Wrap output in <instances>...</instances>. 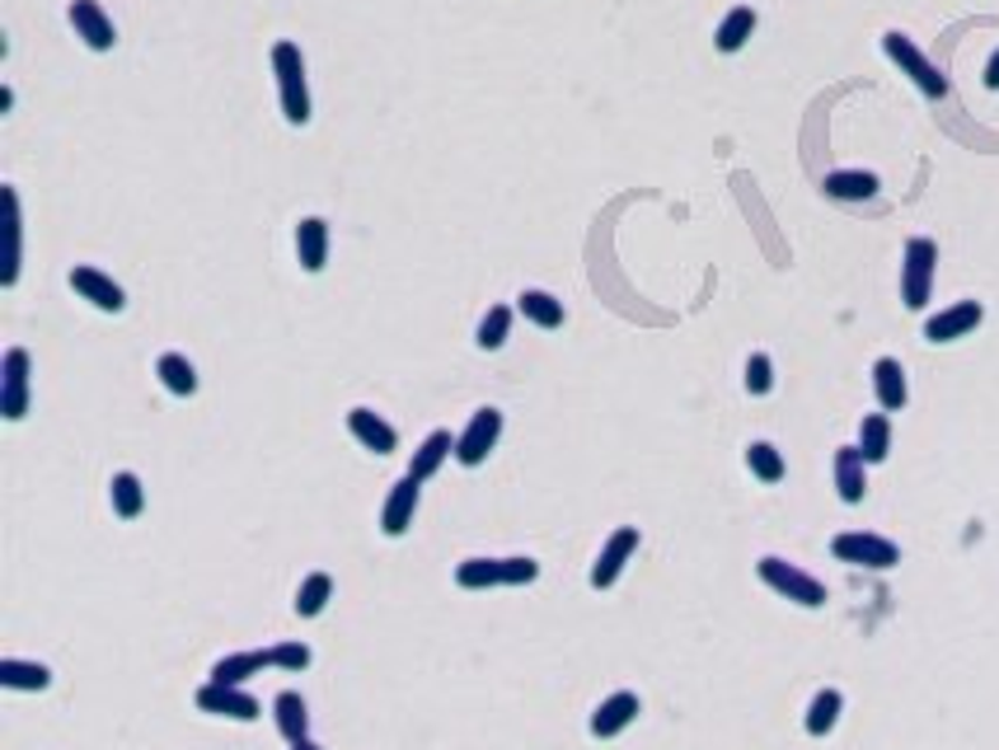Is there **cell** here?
<instances>
[{
	"mask_svg": "<svg viewBox=\"0 0 999 750\" xmlns=\"http://www.w3.org/2000/svg\"><path fill=\"white\" fill-rule=\"evenodd\" d=\"M0 413L10 422L29 413V352L25 348H10L6 361H0Z\"/></svg>",
	"mask_w": 999,
	"mask_h": 750,
	"instance_id": "cell-8",
	"label": "cell"
},
{
	"mask_svg": "<svg viewBox=\"0 0 999 750\" xmlns=\"http://www.w3.org/2000/svg\"><path fill=\"white\" fill-rule=\"evenodd\" d=\"M873 390H877V403L888 408V413L905 408V399H911V384H905V367H901L896 357H877L873 361Z\"/></svg>",
	"mask_w": 999,
	"mask_h": 750,
	"instance_id": "cell-19",
	"label": "cell"
},
{
	"mask_svg": "<svg viewBox=\"0 0 999 750\" xmlns=\"http://www.w3.org/2000/svg\"><path fill=\"white\" fill-rule=\"evenodd\" d=\"M272 666H282V671H305V666H310V647H305V643H278V647H272Z\"/></svg>",
	"mask_w": 999,
	"mask_h": 750,
	"instance_id": "cell-36",
	"label": "cell"
},
{
	"mask_svg": "<svg viewBox=\"0 0 999 750\" xmlns=\"http://www.w3.org/2000/svg\"><path fill=\"white\" fill-rule=\"evenodd\" d=\"M329 596H333V577L329 573H310L301 582V591H297V615L301 620H314L329 605Z\"/></svg>",
	"mask_w": 999,
	"mask_h": 750,
	"instance_id": "cell-32",
	"label": "cell"
},
{
	"mask_svg": "<svg viewBox=\"0 0 999 750\" xmlns=\"http://www.w3.org/2000/svg\"><path fill=\"white\" fill-rule=\"evenodd\" d=\"M986 89H999V52H995L990 66H986Z\"/></svg>",
	"mask_w": 999,
	"mask_h": 750,
	"instance_id": "cell-37",
	"label": "cell"
},
{
	"mask_svg": "<svg viewBox=\"0 0 999 750\" xmlns=\"http://www.w3.org/2000/svg\"><path fill=\"white\" fill-rule=\"evenodd\" d=\"M540 577L535 558H465L456 567V586L465 591H488V586H526Z\"/></svg>",
	"mask_w": 999,
	"mask_h": 750,
	"instance_id": "cell-2",
	"label": "cell"
},
{
	"mask_svg": "<svg viewBox=\"0 0 999 750\" xmlns=\"http://www.w3.org/2000/svg\"><path fill=\"white\" fill-rule=\"evenodd\" d=\"M19 263H25V216H19V193L6 188V272H0L6 286L19 282Z\"/></svg>",
	"mask_w": 999,
	"mask_h": 750,
	"instance_id": "cell-20",
	"label": "cell"
},
{
	"mask_svg": "<svg viewBox=\"0 0 999 750\" xmlns=\"http://www.w3.org/2000/svg\"><path fill=\"white\" fill-rule=\"evenodd\" d=\"M71 291L80 295V301H89L95 310H104V314H118L123 305H127V295H123V286L108 277V272H99V267H71Z\"/></svg>",
	"mask_w": 999,
	"mask_h": 750,
	"instance_id": "cell-13",
	"label": "cell"
},
{
	"mask_svg": "<svg viewBox=\"0 0 999 750\" xmlns=\"http://www.w3.org/2000/svg\"><path fill=\"white\" fill-rule=\"evenodd\" d=\"M456 456V441H450V431H433V437H427L418 450H414V460H408V474H414V479L423 484V479H433V474Z\"/></svg>",
	"mask_w": 999,
	"mask_h": 750,
	"instance_id": "cell-22",
	"label": "cell"
},
{
	"mask_svg": "<svg viewBox=\"0 0 999 750\" xmlns=\"http://www.w3.org/2000/svg\"><path fill=\"white\" fill-rule=\"evenodd\" d=\"M751 33H756V10H751V6H733L728 14H722L718 33H714V48H718V52H741Z\"/></svg>",
	"mask_w": 999,
	"mask_h": 750,
	"instance_id": "cell-24",
	"label": "cell"
},
{
	"mask_svg": "<svg viewBox=\"0 0 999 750\" xmlns=\"http://www.w3.org/2000/svg\"><path fill=\"white\" fill-rule=\"evenodd\" d=\"M840 709H845V699H840V690H822L812 703H807V732L812 737H826L831 727L840 722Z\"/></svg>",
	"mask_w": 999,
	"mask_h": 750,
	"instance_id": "cell-33",
	"label": "cell"
},
{
	"mask_svg": "<svg viewBox=\"0 0 999 750\" xmlns=\"http://www.w3.org/2000/svg\"><path fill=\"white\" fill-rule=\"evenodd\" d=\"M272 71H278V95H282V118L291 127L310 123V85H305V57L297 42H278L272 48Z\"/></svg>",
	"mask_w": 999,
	"mask_h": 750,
	"instance_id": "cell-1",
	"label": "cell"
},
{
	"mask_svg": "<svg viewBox=\"0 0 999 750\" xmlns=\"http://www.w3.org/2000/svg\"><path fill=\"white\" fill-rule=\"evenodd\" d=\"M756 573H760V582H765L769 591H779V596H784V601H793V605H803V610L826 605V586L816 582L812 573H803L798 563L765 554V558L756 563Z\"/></svg>",
	"mask_w": 999,
	"mask_h": 750,
	"instance_id": "cell-3",
	"label": "cell"
},
{
	"mask_svg": "<svg viewBox=\"0 0 999 750\" xmlns=\"http://www.w3.org/2000/svg\"><path fill=\"white\" fill-rule=\"evenodd\" d=\"M263 666H272V647L268 652H231V656H221V662L212 666V680H216V685H244V680L259 675Z\"/></svg>",
	"mask_w": 999,
	"mask_h": 750,
	"instance_id": "cell-23",
	"label": "cell"
},
{
	"mask_svg": "<svg viewBox=\"0 0 999 750\" xmlns=\"http://www.w3.org/2000/svg\"><path fill=\"white\" fill-rule=\"evenodd\" d=\"M746 390H751V395H769V390H775V361H769L765 352L746 357Z\"/></svg>",
	"mask_w": 999,
	"mask_h": 750,
	"instance_id": "cell-35",
	"label": "cell"
},
{
	"mask_svg": "<svg viewBox=\"0 0 999 750\" xmlns=\"http://www.w3.org/2000/svg\"><path fill=\"white\" fill-rule=\"evenodd\" d=\"M746 469H751L760 484H779L784 474H788L784 456H779V450L769 446V441H751V446H746Z\"/></svg>",
	"mask_w": 999,
	"mask_h": 750,
	"instance_id": "cell-31",
	"label": "cell"
},
{
	"mask_svg": "<svg viewBox=\"0 0 999 750\" xmlns=\"http://www.w3.org/2000/svg\"><path fill=\"white\" fill-rule=\"evenodd\" d=\"M981 320H986L981 301H958V305H948L939 314H929V320H924V338H929V343H958V338H967Z\"/></svg>",
	"mask_w": 999,
	"mask_h": 750,
	"instance_id": "cell-11",
	"label": "cell"
},
{
	"mask_svg": "<svg viewBox=\"0 0 999 750\" xmlns=\"http://www.w3.org/2000/svg\"><path fill=\"white\" fill-rule=\"evenodd\" d=\"M497 437H503V413H497V408H479V413L469 418V427L456 437V460H460L465 469L484 465V460H488V450L497 446Z\"/></svg>",
	"mask_w": 999,
	"mask_h": 750,
	"instance_id": "cell-7",
	"label": "cell"
},
{
	"mask_svg": "<svg viewBox=\"0 0 999 750\" xmlns=\"http://www.w3.org/2000/svg\"><path fill=\"white\" fill-rule=\"evenodd\" d=\"M155 376H161V384L169 395H178V399L197 395V371H193V361L184 352H165L161 361H155Z\"/></svg>",
	"mask_w": 999,
	"mask_h": 750,
	"instance_id": "cell-25",
	"label": "cell"
},
{
	"mask_svg": "<svg viewBox=\"0 0 999 750\" xmlns=\"http://www.w3.org/2000/svg\"><path fill=\"white\" fill-rule=\"evenodd\" d=\"M291 750H320V746H314V741L305 737V741H297V746H291Z\"/></svg>",
	"mask_w": 999,
	"mask_h": 750,
	"instance_id": "cell-38",
	"label": "cell"
},
{
	"mask_svg": "<svg viewBox=\"0 0 999 750\" xmlns=\"http://www.w3.org/2000/svg\"><path fill=\"white\" fill-rule=\"evenodd\" d=\"M197 709L216 713V718H235V722H254L259 718V699L244 694L240 685H216V680H207V685L197 690Z\"/></svg>",
	"mask_w": 999,
	"mask_h": 750,
	"instance_id": "cell-10",
	"label": "cell"
},
{
	"mask_svg": "<svg viewBox=\"0 0 999 750\" xmlns=\"http://www.w3.org/2000/svg\"><path fill=\"white\" fill-rule=\"evenodd\" d=\"M633 549H639V530L633 526H620L615 535L605 539V549L597 554V563H592V586L597 591H610L620 582V573H624V563L633 558Z\"/></svg>",
	"mask_w": 999,
	"mask_h": 750,
	"instance_id": "cell-12",
	"label": "cell"
},
{
	"mask_svg": "<svg viewBox=\"0 0 999 750\" xmlns=\"http://www.w3.org/2000/svg\"><path fill=\"white\" fill-rule=\"evenodd\" d=\"M934 267H939V244L934 240H905V259H901V301L905 310H924L929 291H934Z\"/></svg>",
	"mask_w": 999,
	"mask_h": 750,
	"instance_id": "cell-4",
	"label": "cell"
},
{
	"mask_svg": "<svg viewBox=\"0 0 999 750\" xmlns=\"http://www.w3.org/2000/svg\"><path fill=\"white\" fill-rule=\"evenodd\" d=\"M507 333H512V310L507 305H493L484 320H479V333H474V343H479L484 352H497L507 343Z\"/></svg>",
	"mask_w": 999,
	"mask_h": 750,
	"instance_id": "cell-34",
	"label": "cell"
},
{
	"mask_svg": "<svg viewBox=\"0 0 999 750\" xmlns=\"http://www.w3.org/2000/svg\"><path fill=\"white\" fill-rule=\"evenodd\" d=\"M822 188H826V197H835V202H869V197H877L882 178H877L873 169H835V174L822 178Z\"/></svg>",
	"mask_w": 999,
	"mask_h": 750,
	"instance_id": "cell-18",
	"label": "cell"
},
{
	"mask_svg": "<svg viewBox=\"0 0 999 750\" xmlns=\"http://www.w3.org/2000/svg\"><path fill=\"white\" fill-rule=\"evenodd\" d=\"M633 718H639V694H629V690L610 694V699H601V709L592 713V737H601V741L620 737Z\"/></svg>",
	"mask_w": 999,
	"mask_h": 750,
	"instance_id": "cell-17",
	"label": "cell"
},
{
	"mask_svg": "<svg viewBox=\"0 0 999 750\" xmlns=\"http://www.w3.org/2000/svg\"><path fill=\"white\" fill-rule=\"evenodd\" d=\"M348 431L367 450H376V456H390V450H399V431L385 422L380 413H371V408H352V413H348Z\"/></svg>",
	"mask_w": 999,
	"mask_h": 750,
	"instance_id": "cell-16",
	"label": "cell"
},
{
	"mask_svg": "<svg viewBox=\"0 0 999 750\" xmlns=\"http://www.w3.org/2000/svg\"><path fill=\"white\" fill-rule=\"evenodd\" d=\"M859 450H864L869 465L888 460V450H892V422H888V413H869L864 422H859Z\"/></svg>",
	"mask_w": 999,
	"mask_h": 750,
	"instance_id": "cell-29",
	"label": "cell"
},
{
	"mask_svg": "<svg viewBox=\"0 0 999 750\" xmlns=\"http://www.w3.org/2000/svg\"><path fill=\"white\" fill-rule=\"evenodd\" d=\"M0 685L6 690H48L52 671L42 662H14V656H6V662H0Z\"/></svg>",
	"mask_w": 999,
	"mask_h": 750,
	"instance_id": "cell-30",
	"label": "cell"
},
{
	"mask_svg": "<svg viewBox=\"0 0 999 750\" xmlns=\"http://www.w3.org/2000/svg\"><path fill=\"white\" fill-rule=\"evenodd\" d=\"M272 713H278V732L297 746L305 741V727H310V713H305V699L297 690H282L278 699H272Z\"/></svg>",
	"mask_w": 999,
	"mask_h": 750,
	"instance_id": "cell-26",
	"label": "cell"
},
{
	"mask_svg": "<svg viewBox=\"0 0 999 750\" xmlns=\"http://www.w3.org/2000/svg\"><path fill=\"white\" fill-rule=\"evenodd\" d=\"M864 469H869V460H864V450L859 446H840L835 450V493H840V503H864V493H869V479H864Z\"/></svg>",
	"mask_w": 999,
	"mask_h": 750,
	"instance_id": "cell-15",
	"label": "cell"
},
{
	"mask_svg": "<svg viewBox=\"0 0 999 750\" xmlns=\"http://www.w3.org/2000/svg\"><path fill=\"white\" fill-rule=\"evenodd\" d=\"M297 259H301L305 272H320L324 267V259H329V221L305 216L297 225Z\"/></svg>",
	"mask_w": 999,
	"mask_h": 750,
	"instance_id": "cell-21",
	"label": "cell"
},
{
	"mask_svg": "<svg viewBox=\"0 0 999 750\" xmlns=\"http://www.w3.org/2000/svg\"><path fill=\"white\" fill-rule=\"evenodd\" d=\"M831 554L840 563H854V567H873V573H888V567L901 563V549L892 539L882 535H869V530H850V535H835L831 539Z\"/></svg>",
	"mask_w": 999,
	"mask_h": 750,
	"instance_id": "cell-6",
	"label": "cell"
},
{
	"mask_svg": "<svg viewBox=\"0 0 999 750\" xmlns=\"http://www.w3.org/2000/svg\"><path fill=\"white\" fill-rule=\"evenodd\" d=\"M66 19H71L76 38L85 42L89 52H108L113 42H118V33H113V19L104 14L99 0H71V10H66Z\"/></svg>",
	"mask_w": 999,
	"mask_h": 750,
	"instance_id": "cell-9",
	"label": "cell"
},
{
	"mask_svg": "<svg viewBox=\"0 0 999 750\" xmlns=\"http://www.w3.org/2000/svg\"><path fill=\"white\" fill-rule=\"evenodd\" d=\"M516 310L526 314L531 324H540V329H559L563 324V301H554L550 291H540V286H526L516 295Z\"/></svg>",
	"mask_w": 999,
	"mask_h": 750,
	"instance_id": "cell-27",
	"label": "cell"
},
{
	"mask_svg": "<svg viewBox=\"0 0 999 750\" xmlns=\"http://www.w3.org/2000/svg\"><path fill=\"white\" fill-rule=\"evenodd\" d=\"M882 52H888V57L901 66V76H911V80H915V89H920L924 99H943V95H948V76H943L939 66L929 61L905 33H896V29H892V33H882Z\"/></svg>",
	"mask_w": 999,
	"mask_h": 750,
	"instance_id": "cell-5",
	"label": "cell"
},
{
	"mask_svg": "<svg viewBox=\"0 0 999 750\" xmlns=\"http://www.w3.org/2000/svg\"><path fill=\"white\" fill-rule=\"evenodd\" d=\"M108 503H113V512H118L123 520H136L146 512V488H142V479L136 474H113V484H108Z\"/></svg>",
	"mask_w": 999,
	"mask_h": 750,
	"instance_id": "cell-28",
	"label": "cell"
},
{
	"mask_svg": "<svg viewBox=\"0 0 999 750\" xmlns=\"http://www.w3.org/2000/svg\"><path fill=\"white\" fill-rule=\"evenodd\" d=\"M414 512H418V479H414V474H404V479L390 488V497H385V507H380V530L390 539H399L408 526H414Z\"/></svg>",
	"mask_w": 999,
	"mask_h": 750,
	"instance_id": "cell-14",
	"label": "cell"
}]
</instances>
